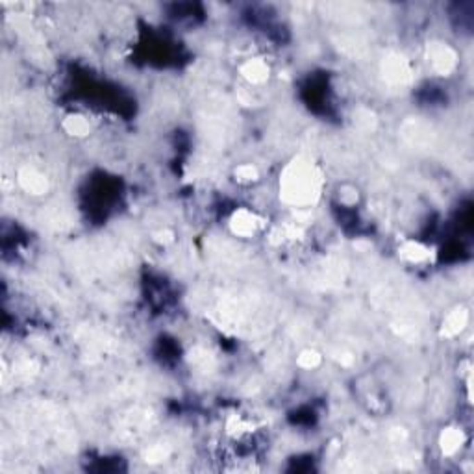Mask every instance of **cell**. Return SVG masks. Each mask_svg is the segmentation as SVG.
<instances>
[{
    "label": "cell",
    "mask_w": 474,
    "mask_h": 474,
    "mask_svg": "<svg viewBox=\"0 0 474 474\" xmlns=\"http://www.w3.org/2000/svg\"><path fill=\"white\" fill-rule=\"evenodd\" d=\"M322 174L309 160H295L280 174V199L295 210H306L317 202Z\"/></svg>",
    "instance_id": "obj_1"
},
{
    "label": "cell",
    "mask_w": 474,
    "mask_h": 474,
    "mask_svg": "<svg viewBox=\"0 0 474 474\" xmlns=\"http://www.w3.org/2000/svg\"><path fill=\"white\" fill-rule=\"evenodd\" d=\"M228 227L236 237L252 239L265 228V219L252 208H237L228 219Z\"/></svg>",
    "instance_id": "obj_2"
},
{
    "label": "cell",
    "mask_w": 474,
    "mask_h": 474,
    "mask_svg": "<svg viewBox=\"0 0 474 474\" xmlns=\"http://www.w3.org/2000/svg\"><path fill=\"white\" fill-rule=\"evenodd\" d=\"M239 72L248 85H261L269 80L270 67L263 58H248L245 63H241Z\"/></svg>",
    "instance_id": "obj_3"
},
{
    "label": "cell",
    "mask_w": 474,
    "mask_h": 474,
    "mask_svg": "<svg viewBox=\"0 0 474 474\" xmlns=\"http://www.w3.org/2000/svg\"><path fill=\"white\" fill-rule=\"evenodd\" d=\"M465 445V434L458 426H448L439 434V450L445 458L458 456Z\"/></svg>",
    "instance_id": "obj_4"
},
{
    "label": "cell",
    "mask_w": 474,
    "mask_h": 474,
    "mask_svg": "<svg viewBox=\"0 0 474 474\" xmlns=\"http://www.w3.org/2000/svg\"><path fill=\"white\" fill-rule=\"evenodd\" d=\"M398 256L411 265H425L432 259V250L420 241H406L398 247Z\"/></svg>",
    "instance_id": "obj_5"
},
{
    "label": "cell",
    "mask_w": 474,
    "mask_h": 474,
    "mask_svg": "<svg viewBox=\"0 0 474 474\" xmlns=\"http://www.w3.org/2000/svg\"><path fill=\"white\" fill-rule=\"evenodd\" d=\"M19 182H21V186L26 189L28 193L32 195H43L47 193V189H49V180H47V177L35 171V169H26V171H22L21 174H19Z\"/></svg>",
    "instance_id": "obj_6"
},
{
    "label": "cell",
    "mask_w": 474,
    "mask_h": 474,
    "mask_svg": "<svg viewBox=\"0 0 474 474\" xmlns=\"http://www.w3.org/2000/svg\"><path fill=\"white\" fill-rule=\"evenodd\" d=\"M91 128H93L91 121L85 115H80V113L65 117V121H63V130L72 138H85L88 133H91Z\"/></svg>",
    "instance_id": "obj_7"
},
{
    "label": "cell",
    "mask_w": 474,
    "mask_h": 474,
    "mask_svg": "<svg viewBox=\"0 0 474 474\" xmlns=\"http://www.w3.org/2000/svg\"><path fill=\"white\" fill-rule=\"evenodd\" d=\"M465 325H467V313L464 309L456 308L447 315V319L443 322V336L456 337L459 332L464 330Z\"/></svg>",
    "instance_id": "obj_8"
},
{
    "label": "cell",
    "mask_w": 474,
    "mask_h": 474,
    "mask_svg": "<svg viewBox=\"0 0 474 474\" xmlns=\"http://www.w3.org/2000/svg\"><path fill=\"white\" fill-rule=\"evenodd\" d=\"M234 174H236L237 182L243 183V186H252L254 182L259 180L258 167L252 165V163H243V165L237 167Z\"/></svg>",
    "instance_id": "obj_9"
},
{
    "label": "cell",
    "mask_w": 474,
    "mask_h": 474,
    "mask_svg": "<svg viewBox=\"0 0 474 474\" xmlns=\"http://www.w3.org/2000/svg\"><path fill=\"white\" fill-rule=\"evenodd\" d=\"M320 363V356L315 350H304L300 356H298V365L302 367V369H315V367H319Z\"/></svg>",
    "instance_id": "obj_10"
}]
</instances>
